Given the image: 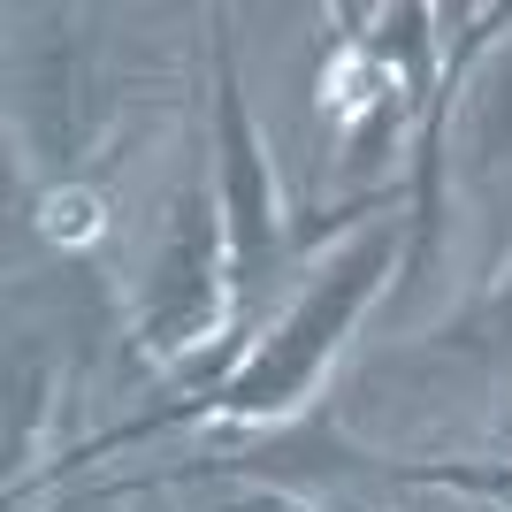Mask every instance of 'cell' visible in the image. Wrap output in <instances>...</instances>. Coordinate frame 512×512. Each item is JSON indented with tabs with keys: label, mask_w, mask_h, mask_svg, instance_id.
<instances>
[{
	"label": "cell",
	"mask_w": 512,
	"mask_h": 512,
	"mask_svg": "<svg viewBox=\"0 0 512 512\" xmlns=\"http://www.w3.org/2000/svg\"><path fill=\"white\" fill-rule=\"evenodd\" d=\"M383 260H390V237H367V245L344 260V268H329V276L314 283V299H306L299 314L283 321V337H276V344H268V352H260V360L230 383V406H245V413L291 406V398L314 383V367H321V352L337 344V329L352 321V306L375 291Z\"/></svg>",
	"instance_id": "6da1fadb"
},
{
	"label": "cell",
	"mask_w": 512,
	"mask_h": 512,
	"mask_svg": "<svg viewBox=\"0 0 512 512\" xmlns=\"http://www.w3.org/2000/svg\"><path fill=\"white\" fill-rule=\"evenodd\" d=\"M207 260H214V230L207 214H184L176 222V245H169V276H161V306H153V337L176 344L184 329H199V321L214 314V283H207Z\"/></svg>",
	"instance_id": "7a4b0ae2"
},
{
	"label": "cell",
	"mask_w": 512,
	"mask_h": 512,
	"mask_svg": "<svg viewBox=\"0 0 512 512\" xmlns=\"http://www.w3.org/2000/svg\"><path fill=\"white\" fill-rule=\"evenodd\" d=\"M222 130H230V214H237V260L260 268L268 253V184H260V153H253V130L237 115V100H222Z\"/></svg>",
	"instance_id": "3957f363"
},
{
	"label": "cell",
	"mask_w": 512,
	"mask_h": 512,
	"mask_svg": "<svg viewBox=\"0 0 512 512\" xmlns=\"http://www.w3.org/2000/svg\"><path fill=\"white\" fill-rule=\"evenodd\" d=\"M482 153H490V161H505V153H512V69L482 92Z\"/></svg>",
	"instance_id": "277c9868"
},
{
	"label": "cell",
	"mask_w": 512,
	"mask_h": 512,
	"mask_svg": "<svg viewBox=\"0 0 512 512\" xmlns=\"http://www.w3.org/2000/svg\"><path fill=\"white\" fill-rule=\"evenodd\" d=\"M54 230H62V237L85 230V199H62V207H54Z\"/></svg>",
	"instance_id": "5b68a950"
},
{
	"label": "cell",
	"mask_w": 512,
	"mask_h": 512,
	"mask_svg": "<svg viewBox=\"0 0 512 512\" xmlns=\"http://www.w3.org/2000/svg\"><path fill=\"white\" fill-rule=\"evenodd\" d=\"M497 337H512V291H505V306H497Z\"/></svg>",
	"instance_id": "8992f818"
}]
</instances>
